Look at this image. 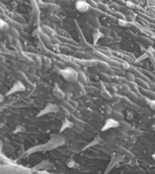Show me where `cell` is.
<instances>
[{
  "label": "cell",
  "mask_w": 155,
  "mask_h": 174,
  "mask_svg": "<svg viewBox=\"0 0 155 174\" xmlns=\"http://www.w3.org/2000/svg\"><path fill=\"white\" fill-rule=\"evenodd\" d=\"M142 133V132L140 131V130H138V129H133V131H132V134L133 135V136H138V135H140Z\"/></svg>",
  "instance_id": "cell-45"
},
{
  "label": "cell",
  "mask_w": 155,
  "mask_h": 174,
  "mask_svg": "<svg viewBox=\"0 0 155 174\" xmlns=\"http://www.w3.org/2000/svg\"><path fill=\"white\" fill-rule=\"evenodd\" d=\"M75 132H76V133H83V132L84 131V129H83V126H81V125H78L76 123H74V126H73V128H72Z\"/></svg>",
  "instance_id": "cell-33"
},
{
  "label": "cell",
  "mask_w": 155,
  "mask_h": 174,
  "mask_svg": "<svg viewBox=\"0 0 155 174\" xmlns=\"http://www.w3.org/2000/svg\"><path fill=\"white\" fill-rule=\"evenodd\" d=\"M73 126H74V122L72 121H70L68 118H63L62 123H61V128H60V133L66 132V130L72 129Z\"/></svg>",
  "instance_id": "cell-11"
},
{
  "label": "cell",
  "mask_w": 155,
  "mask_h": 174,
  "mask_svg": "<svg viewBox=\"0 0 155 174\" xmlns=\"http://www.w3.org/2000/svg\"><path fill=\"white\" fill-rule=\"evenodd\" d=\"M123 161V156L122 155H120L119 153H113V155H112V158H111V160H110V162H109V163H108V165H107V168L105 169V171H104V173L103 174H108L119 162H121Z\"/></svg>",
  "instance_id": "cell-4"
},
{
  "label": "cell",
  "mask_w": 155,
  "mask_h": 174,
  "mask_svg": "<svg viewBox=\"0 0 155 174\" xmlns=\"http://www.w3.org/2000/svg\"><path fill=\"white\" fill-rule=\"evenodd\" d=\"M135 82H136V84L138 85V86L142 87V88H144V89H148V88H149L148 83H146L144 80H143V79L140 78V77H136Z\"/></svg>",
  "instance_id": "cell-23"
},
{
  "label": "cell",
  "mask_w": 155,
  "mask_h": 174,
  "mask_svg": "<svg viewBox=\"0 0 155 174\" xmlns=\"http://www.w3.org/2000/svg\"><path fill=\"white\" fill-rule=\"evenodd\" d=\"M118 127H119V122H117L116 120H114L112 117H109L103 122V124L101 128V131L106 132V131H109L111 129H115Z\"/></svg>",
  "instance_id": "cell-5"
},
{
  "label": "cell",
  "mask_w": 155,
  "mask_h": 174,
  "mask_svg": "<svg viewBox=\"0 0 155 174\" xmlns=\"http://www.w3.org/2000/svg\"><path fill=\"white\" fill-rule=\"evenodd\" d=\"M85 91H86V92H90V93L94 94V93H97V92H98L99 89H98L97 87L91 85V86H86V88H85Z\"/></svg>",
  "instance_id": "cell-32"
},
{
  "label": "cell",
  "mask_w": 155,
  "mask_h": 174,
  "mask_svg": "<svg viewBox=\"0 0 155 174\" xmlns=\"http://www.w3.org/2000/svg\"><path fill=\"white\" fill-rule=\"evenodd\" d=\"M130 109H132L133 111H135V112H138L141 108H140V106L136 103V102H133V104H132V106L130 107Z\"/></svg>",
  "instance_id": "cell-43"
},
{
  "label": "cell",
  "mask_w": 155,
  "mask_h": 174,
  "mask_svg": "<svg viewBox=\"0 0 155 174\" xmlns=\"http://www.w3.org/2000/svg\"><path fill=\"white\" fill-rule=\"evenodd\" d=\"M104 144H105L104 140H103V138H101L100 135H96L91 142H89L87 145H85V146L83 148V151H85V150H87V149H89V148H91V147H93V146H95V145H104Z\"/></svg>",
  "instance_id": "cell-7"
},
{
  "label": "cell",
  "mask_w": 155,
  "mask_h": 174,
  "mask_svg": "<svg viewBox=\"0 0 155 174\" xmlns=\"http://www.w3.org/2000/svg\"><path fill=\"white\" fill-rule=\"evenodd\" d=\"M104 36V35L97 28H93V31L92 33V37H93V45H96L98 44V42L103 39Z\"/></svg>",
  "instance_id": "cell-10"
},
{
  "label": "cell",
  "mask_w": 155,
  "mask_h": 174,
  "mask_svg": "<svg viewBox=\"0 0 155 174\" xmlns=\"http://www.w3.org/2000/svg\"><path fill=\"white\" fill-rule=\"evenodd\" d=\"M148 102H149V98L147 96H144V95H142L141 97H139L138 101H137V104L139 106H142V107H145V106H148Z\"/></svg>",
  "instance_id": "cell-18"
},
{
  "label": "cell",
  "mask_w": 155,
  "mask_h": 174,
  "mask_svg": "<svg viewBox=\"0 0 155 174\" xmlns=\"http://www.w3.org/2000/svg\"><path fill=\"white\" fill-rule=\"evenodd\" d=\"M76 8L81 13H85L91 9V5L85 0H77L76 2Z\"/></svg>",
  "instance_id": "cell-6"
},
{
  "label": "cell",
  "mask_w": 155,
  "mask_h": 174,
  "mask_svg": "<svg viewBox=\"0 0 155 174\" xmlns=\"http://www.w3.org/2000/svg\"><path fill=\"white\" fill-rule=\"evenodd\" d=\"M97 67L98 69L101 71V72H108L110 70V65L107 62H104V61H100L98 60V65H97Z\"/></svg>",
  "instance_id": "cell-13"
},
{
  "label": "cell",
  "mask_w": 155,
  "mask_h": 174,
  "mask_svg": "<svg viewBox=\"0 0 155 174\" xmlns=\"http://www.w3.org/2000/svg\"><path fill=\"white\" fill-rule=\"evenodd\" d=\"M66 164L69 168H77L78 164L73 160V159H69L67 162H66Z\"/></svg>",
  "instance_id": "cell-36"
},
{
  "label": "cell",
  "mask_w": 155,
  "mask_h": 174,
  "mask_svg": "<svg viewBox=\"0 0 155 174\" xmlns=\"http://www.w3.org/2000/svg\"><path fill=\"white\" fill-rule=\"evenodd\" d=\"M25 90H26V87L23 84V82H21L20 80H16L15 82H14L12 86L10 87V89L5 92V95L10 96V95H13L15 93H17V92H23Z\"/></svg>",
  "instance_id": "cell-3"
},
{
  "label": "cell",
  "mask_w": 155,
  "mask_h": 174,
  "mask_svg": "<svg viewBox=\"0 0 155 174\" xmlns=\"http://www.w3.org/2000/svg\"><path fill=\"white\" fill-rule=\"evenodd\" d=\"M59 74L65 79V81L68 83H76L78 81V71L72 67L61 69L59 70Z\"/></svg>",
  "instance_id": "cell-1"
},
{
  "label": "cell",
  "mask_w": 155,
  "mask_h": 174,
  "mask_svg": "<svg viewBox=\"0 0 155 174\" xmlns=\"http://www.w3.org/2000/svg\"><path fill=\"white\" fill-rule=\"evenodd\" d=\"M141 40L143 42V44H145V45H152L153 44V41L150 39V38H148V37H145V36H142L141 37Z\"/></svg>",
  "instance_id": "cell-41"
},
{
  "label": "cell",
  "mask_w": 155,
  "mask_h": 174,
  "mask_svg": "<svg viewBox=\"0 0 155 174\" xmlns=\"http://www.w3.org/2000/svg\"><path fill=\"white\" fill-rule=\"evenodd\" d=\"M99 76L101 77V79H102L103 81H105V82L110 81V79H111L110 75H107V73H104V72H100Z\"/></svg>",
  "instance_id": "cell-34"
},
{
  "label": "cell",
  "mask_w": 155,
  "mask_h": 174,
  "mask_svg": "<svg viewBox=\"0 0 155 174\" xmlns=\"http://www.w3.org/2000/svg\"><path fill=\"white\" fill-rule=\"evenodd\" d=\"M83 85H86L88 84V78L86 77L85 74L82 71H78V81Z\"/></svg>",
  "instance_id": "cell-17"
},
{
  "label": "cell",
  "mask_w": 155,
  "mask_h": 174,
  "mask_svg": "<svg viewBox=\"0 0 155 174\" xmlns=\"http://www.w3.org/2000/svg\"><path fill=\"white\" fill-rule=\"evenodd\" d=\"M120 103H122L123 105H124V106H125V107H127V108H130L133 102H132V101H131V100H130L127 96H122Z\"/></svg>",
  "instance_id": "cell-20"
},
{
  "label": "cell",
  "mask_w": 155,
  "mask_h": 174,
  "mask_svg": "<svg viewBox=\"0 0 155 174\" xmlns=\"http://www.w3.org/2000/svg\"><path fill=\"white\" fill-rule=\"evenodd\" d=\"M127 97H128L133 102H137V101H138V99H139L138 93L135 92H133V91H131V92L128 93Z\"/></svg>",
  "instance_id": "cell-24"
},
{
  "label": "cell",
  "mask_w": 155,
  "mask_h": 174,
  "mask_svg": "<svg viewBox=\"0 0 155 174\" xmlns=\"http://www.w3.org/2000/svg\"><path fill=\"white\" fill-rule=\"evenodd\" d=\"M133 25V23L127 21L126 19H118V25L121 27H131Z\"/></svg>",
  "instance_id": "cell-21"
},
{
  "label": "cell",
  "mask_w": 155,
  "mask_h": 174,
  "mask_svg": "<svg viewBox=\"0 0 155 174\" xmlns=\"http://www.w3.org/2000/svg\"><path fill=\"white\" fill-rule=\"evenodd\" d=\"M9 28V25L2 18H0V32L5 31Z\"/></svg>",
  "instance_id": "cell-31"
},
{
  "label": "cell",
  "mask_w": 155,
  "mask_h": 174,
  "mask_svg": "<svg viewBox=\"0 0 155 174\" xmlns=\"http://www.w3.org/2000/svg\"><path fill=\"white\" fill-rule=\"evenodd\" d=\"M99 30L104 35H112V29L107 27V26H100L99 27Z\"/></svg>",
  "instance_id": "cell-27"
},
{
  "label": "cell",
  "mask_w": 155,
  "mask_h": 174,
  "mask_svg": "<svg viewBox=\"0 0 155 174\" xmlns=\"http://www.w3.org/2000/svg\"><path fill=\"white\" fill-rule=\"evenodd\" d=\"M2 126H3V124H2V123H1V122H0V128H1V127H2Z\"/></svg>",
  "instance_id": "cell-53"
},
{
  "label": "cell",
  "mask_w": 155,
  "mask_h": 174,
  "mask_svg": "<svg viewBox=\"0 0 155 174\" xmlns=\"http://www.w3.org/2000/svg\"><path fill=\"white\" fill-rule=\"evenodd\" d=\"M126 117V119H128V120H131L132 118H133V113H132V112H127V115L125 116Z\"/></svg>",
  "instance_id": "cell-49"
},
{
  "label": "cell",
  "mask_w": 155,
  "mask_h": 174,
  "mask_svg": "<svg viewBox=\"0 0 155 174\" xmlns=\"http://www.w3.org/2000/svg\"><path fill=\"white\" fill-rule=\"evenodd\" d=\"M120 89H121V91H122L123 93H126V94H128V93L132 91V89H131V87L129 86L128 83L122 84V85H121V87H120Z\"/></svg>",
  "instance_id": "cell-28"
},
{
  "label": "cell",
  "mask_w": 155,
  "mask_h": 174,
  "mask_svg": "<svg viewBox=\"0 0 155 174\" xmlns=\"http://www.w3.org/2000/svg\"><path fill=\"white\" fill-rule=\"evenodd\" d=\"M119 128H120L121 131H123V132H127L132 129V126H131V124L129 122H125L123 120V121L119 122Z\"/></svg>",
  "instance_id": "cell-16"
},
{
  "label": "cell",
  "mask_w": 155,
  "mask_h": 174,
  "mask_svg": "<svg viewBox=\"0 0 155 174\" xmlns=\"http://www.w3.org/2000/svg\"><path fill=\"white\" fill-rule=\"evenodd\" d=\"M113 106H111L110 104L106 103L103 105V116H112V113H113Z\"/></svg>",
  "instance_id": "cell-19"
},
{
  "label": "cell",
  "mask_w": 155,
  "mask_h": 174,
  "mask_svg": "<svg viewBox=\"0 0 155 174\" xmlns=\"http://www.w3.org/2000/svg\"><path fill=\"white\" fill-rule=\"evenodd\" d=\"M112 118H113L114 120H116L117 122H122L124 120L125 116L124 114L123 113V112H117V111H113V113H112Z\"/></svg>",
  "instance_id": "cell-15"
},
{
  "label": "cell",
  "mask_w": 155,
  "mask_h": 174,
  "mask_svg": "<svg viewBox=\"0 0 155 174\" xmlns=\"http://www.w3.org/2000/svg\"><path fill=\"white\" fill-rule=\"evenodd\" d=\"M5 94H3V93L0 92V103L4 102V100H5Z\"/></svg>",
  "instance_id": "cell-50"
},
{
  "label": "cell",
  "mask_w": 155,
  "mask_h": 174,
  "mask_svg": "<svg viewBox=\"0 0 155 174\" xmlns=\"http://www.w3.org/2000/svg\"><path fill=\"white\" fill-rule=\"evenodd\" d=\"M122 68L124 70V71H132L133 70V65H131L129 63H123V65H122Z\"/></svg>",
  "instance_id": "cell-35"
},
{
  "label": "cell",
  "mask_w": 155,
  "mask_h": 174,
  "mask_svg": "<svg viewBox=\"0 0 155 174\" xmlns=\"http://www.w3.org/2000/svg\"><path fill=\"white\" fill-rule=\"evenodd\" d=\"M124 77L126 79L127 82H135L136 80V76L133 73L130 72V71H127L124 75Z\"/></svg>",
  "instance_id": "cell-22"
},
{
  "label": "cell",
  "mask_w": 155,
  "mask_h": 174,
  "mask_svg": "<svg viewBox=\"0 0 155 174\" xmlns=\"http://www.w3.org/2000/svg\"><path fill=\"white\" fill-rule=\"evenodd\" d=\"M152 158H153V160L155 162V151L153 152V155H152Z\"/></svg>",
  "instance_id": "cell-51"
},
{
  "label": "cell",
  "mask_w": 155,
  "mask_h": 174,
  "mask_svg": "<svg viewBox=\"0 0 155 174\" xmlns=\"http://www.w3.org/2000/svg\"><path fill=\"white\" fill-rule=\"evenodd\" d=\"M108 64H109V65L111 66H120L121 65V64L119 63V62H117V61H115V60H112L111 58L108 60V62H107Z\"/></svg>",
  "instance_id": "cell-40"
},
{
  "label": "cell",
  "mask_w": 155,
  "mask_h": 174,
  "mask_svg": "<svg viewBox=\"0 0 155 174\" xmlns=\"http://www.w3.org/2000/svg\"><path fill=\"white\" fill-rule=\"evenodd\" d=\"M148 106L150 107V109H151V110L155 111V100H150V99H149Z\"/></svg>",
  "instance_id": "cell-42"
},
{
  "label": "cell",
  "mask_w": 155,
  "mask_h": 174,
  "mask_svg": "<svg viewBox=\"0 0 155 174\" xmlns=\"http://www.w3.org/2000/svg\"><path fill=\"white\" fill-rule=\"evenodd\" d=\"M125 109H126V107L124 105H123L122 103H115L113 106V110L117 111V112H123V111H125Z\"/></svg>",
  "instance_id": "cell-30"
},
{
  "label": "cell",
  "mask_w": 155,
  "mask_h": 174,
  "mask_svg": "<svg viewBox=\"0 0 155 174\" xmlns=\"http://www.w3.org/2000/svg\"><path fill=\"white\" fill-rule=\"evenodd\" d=\"M59 111H60V107L57 104L53 103V102H48V103H46V105L43 109H41L39 111V112L36 114V117L40 118V117L45 116V115L50 114V113H56Z\"/></svg>",
  "instance_id": "cell-2"
},
{
  "label": "cell",
  "mask_w": 155,
  "mask_h": 174,
  "mask_svg": "<svg viewBox=\"0 0 155 174\" xmlns=\"http://www.w3.org/2000/svg\"><path fill=\"white\" fill-rule=\"evenodd\" d=\"M147 51L151 54V55L155 56V49H153L152 46H149V48H148V50H147Z\"/></svg>",
  "instance_id": "cell-46"
},
{
  "label": "cell",
  "mask_w": 155,
  "mask_h": 174,
  "mask_svg": "<svg viewBox=\"0 0 155 174\" xmlns=\"http://www.w3.org/2000/svg\"><path fill=\"white\" fill-rule=\"evenodd\" d=\"M151 56V54L147 51V52H145V53H143L142 55H140L135 61H134V64H137V63H139V62H141V61H143V60H145V59H147V58H149Z\"/></svg>",
  "instance_id": "cell-25"
},
{
  "label": "cell",
  "mask_w": 155,
  "mask_h": 174,
  "mask_svg": "<svg viewBox=\"0 0 155 174\" xmlns=\"http://www.w3.org/2000/svg\"><path fill=\"white\" fill-rule=\"evenodd\" d=\"M45 2H47V3H52V2H54L55 0H44Z\"/></svg>",
  "instance_id": "cell-52"
},
{
  "label": "cell",
  "mask_w": 155,
  "mask_h": 174,
  "mask_svg": "<svg viewBox=\"0 0 155 174\" xmlns=\"http://www.w3.org/2000/svg\"><path fill=\"white\" fill-rule=\"evenodd\" d=\"M93 55L94 56V58H97L100 61H104V62H108V60L110 59L106 55H104V53L101 52V51H93Z\"/></svg>",
  "instance_id": "cell-12"
},
{
  "label": "cell",
  "mask_w": 155,
  "mask_h": 174,
  "mask_svg": "<svg viewBox=\"0 0 155 174\" xmlns=\"http://www.w3.org/2000/svg\"><path fill=\"white\" fill-rule=\"evenodd\" d=\"M145 93H146V96H147L150 100H155V92L151 91V90H147Z\"/></svg>",
  "instance_id": "cell-39"
},
{
  "label": "cell",
  "mask_w": 155,
  "mask_h": 174,
  "mask_svg": "<svg viewBox=\"0 0 155 174\" xmlns=\"http://www.w3.org/2000/svg\"><path fill=\"white\" fill-rule=\"evenodd\" d=\"M121 98H122V95H120V94L114 92V93H113V96H112L111 101L113 102V104H115V103H120V102H121Z\"/></svg>",
  "instance_id": "cell-29"
},
{
  "label": "cell",
  "mask_w": 155,
  "mask_h": 174,
  "mask_svg": "<svg viewBox=\"0 0 155 174\" xmlns=\"http://www.w3.org/2000/svg\"><path fill=\"white\" fill-rule=\"evenodd\" d=\"M93 118L97 121H103V114L100 113V112H97L95 111H93Z\"/></svg>",
  "instance_id": "cell-38"
},
{
  "label": "cell",
  "mask_w": 155,
  "mask_h": 174,
  "mask_svg": "<svg viewBox=\"0 0 155 174\" xmlns=\"http://www.w3.org/2000/svg\"><path fill=\"white\" fill-rule=\"evenodd\" d=\"M11 35H14L15 37H17V36H18V32H16L15 28H12V29H11Z\"/></svg>",
  "instance_id": "cell-48"
},
{
  "label": "cell",
  "mask_w": 155,
  "mask_h": 174,
  "mask_svg": "<svg viewBox=\"0 0 155 174\" xmlns=\"http://www.w3.org/2000/svg\"><path fill=\"white\" fill-rule=\"evenodd\" d=\"M114 42V39L111 35H104L103 38V45H110Z\"/></svg>",
  "instance_id": "cell-26"
},
{
  "label": "cell",
  "mask_w": 155,
  "mask_h": 174,
  "mask_svg": "<svg viewBox=\"0 0 155 174\" xmlns=\"http://www.w3.org/2000/svg\"><path fill=\"white\" fill-rule=\"evenodd\" d=\"M98 6H99V8H101V9H103V10H107V9H108L107 5L102 4V3H99V4H98Z\"/></svg>",
  "instance_id": "cell-47"
},
{
  "label": "cell",
  "mask_w": 155,
  "mask_h": 174,
  "mask_svg": "<svg viewBox=\"0 0 155 174\" xmlns=\"http://www.w3.org/2000/svg\"><path fill=\"white\" fill-rule=\"evenodd\" d=\"M100 95H101L102 98H103L105 100H108V101H111L113 93H111V92H109L106 88H103V89L100 90Z\"/></svg>",
  "instance_id": "cell-14"
},
{
  "label": "cell",
  "mask_w": 155,
  "mask_h": 174,
  "mask_svg": "<svg viewBox=\"0 0 155 174\" xmlns=\"http://www.w3.org/2000/svg\"><path fill=\"white\" fill-rule=\"evenodd\" d=\"M52 93H53V95H54L56 99H58V100H64L65 97H66L65 92L59 87L58 85H55V86L53 87Z\"/></svg>",
  "instance_id": "cell-9"
},
{
  "label": "cell",
  "mask_w": 155,
  "mask_h": 174,
  "mask_svg": "<svg viewBox=\"0 0 155 174\" xmlns=\"http://www.w3.org/2000/svg\"><path fill=\"white\" fill-rule=\"evenodd\" d=\"M83 57H84V59H93V58H94V56H93V54H90L89 52H85V53H83Z\"/></svg>",
  "instance_id": "cell-44"
},
{
  "label": "cell",
  "mask_w": 155,
  "mask_h": 174,
  "mask_svg": "<svg viewBox=\"0 0 155 174\" xmlns=\"http://www.w3.org/2000/svg\"><path fill=\"white\" fill-rule=\"evenodd\" d=\"M25 132V128L23 126V125H17L15 128V130H14V132H13V133H18V132Z\"/></svg>",
  "instance_id": "cell-37"
},
{
  "label": "cell",
  "mask_w": 155,
  "mask_h": 174,
  "mask_svg": "<svg viewBox=\"0 0 155 174\" xmlns=\"http://www.w3.org/2000/svg\"><path fill=\"white\" fill-rule=\"evenodd\" d=\"M76 63L86 67H95L98 65V60L93 58V59H77Z\"/></svg>",
  "instance_id": "cell-8"
}]
</instances>
